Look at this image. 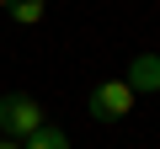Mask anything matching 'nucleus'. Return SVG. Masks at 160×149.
I'll list each match as a JSON object with an SVG mask.
<instances>
[{"instance_id":"20e7f679","label":"nucleus","mask_w":160,"mask_h":149,"mask_svg":"<svg viewBox=\"0 0 160 149\" xmlns=\"http://www.w3.org/2000/svg\"><path fill=\"white\" fill-rule=\"evenodd\" d=\"M22 149H69V133H64V128H53V123H43Z\"/></svg>"},{"instance_id":"0eeeda50","label":"nucleus","mask_w":160,"mask_h":149,"mask_svg":"<svg viewBox=\"0 0 160 149\" xmlns=\"http://www.w3.org/2000/svg\"><path fill=\"white\" fill-rule=\"evenodd\" d=\"M6 6H11V0H0V11H6Z\"/></svg>"},{"instance_id":"f03ea898","label":"nucleus","mask_w":160,"mask_h":149,"mask_svg":"<svg viewBox=\"0 0 160 149\" xmlns=\"http://www.w3.org/2000/svg\"><path fill=\"white\" fill-rule=\"evenodd\" d=\"M133 91L123 85V80H102V85H91V96H86V112L96 117V123H123L128 112H133Z\"/></svg>"},{"instance_id":"f257e3e1","label":"nucleus","mask_w":160,"mask_h":149,"mask_svg":"<svg viewBox=\"0 0 160 149\" xmlns=\"http://www.w3.org/2000/svg\"><path fill=\"white\" fill-rule=\"evenodd\" d=\"M43 123H48V112H43L32 96H22V91L0 96V138H11V144H27V138H32Z\"/></svg>"},{"instance_id":"423d86ee","label":"nucleus","mask_w":160,"mask_h":149,"mask_svg":"<svg viewBox=\"0 0 160 149\" xmlns=\"http://www.w3.org/2000/svg\"><path fill=\"white\" fill-rule=\"evenodd\" d=\"M0 149H22V144H11V138H0Z\"/></svg>"},{"instance_id":"39448f33","label":"nucleus","mask_w":160,"mask_h":149,"mask_svg":"<svg viewBox=\"0 0 160 149\" xmlns=\"http://www.w3.org/2000/svg\"><path fill=\"white\" fill-rule=\"evenodd\" d=\"M6 11H11L22 27H38V22H43V11H48V0H11Z\"/></svg>"},{"instance_id":"7ed1b4c3","label":"nucleus","mask_w":160,"mask_h":149,"mask_svg":"<svg viewBox=\"0 0 160 149\" xmlns=\"http://www.w3.org/2000/svg\"><path fill=\"white\" fill-rule=\"evenodd\" d=\"M123 85H128L133 96H144V91L155 96V91H160V53H139V59L128 64V74H123Z\"/></svg>"}]
</instances>
